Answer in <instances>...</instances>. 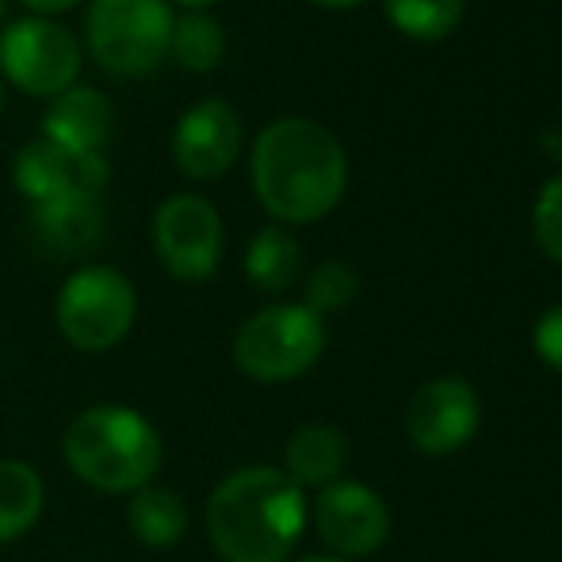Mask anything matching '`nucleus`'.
I'll list each match as a JSON object with an SVG mask.
<instances>
[{
    "label": "nucleus",
    "mask_w": 562,
    "mask_h": 562,
    "mask_svg": "<svg viewBox=\"0 0 562 562\" xmlns=\"http://www.w3.org/2000/svg\"><path fill=\"white\" fill-rule=\"evenodd\" d=\"M249 177L260 207L276 223L306 226L326 218L348 188V157L334 131L303 115H283L257 134Z\"/></svg>",
    "instance_id": "1"
},
{
    "label": "nucleus",
    "mask_w": 562,
    "mask_h": 562,
    "mask_svg": "<svg viewBox=\"0 0 562 562\" xmlns=\"http://www.w3.org/2000/svg\"><path fill=\"white\" fill-rule=\"evenodd\" d=\"M306 528V497L276 467H241L207 497V536L226 562H283Z\"/></svg>",
    "instance_id": "2"
},
{
    "label": "nucleus",
    "mask_w": 562,
    "mask_h": 562,
    "mask_svg": "<svg viewBox=\"0 0 562 562\" xmlns=\"http://www.w3.org/2000/svg\"><path fill=\"white\" fill-rule=\"evenodd\" d=\"M61 451L69 471L100 494H134L149 486L165 456L157 425L115 402L81 409L61 437Z\"/></svg>",
    "instance_id": "3"
},
{
    "label": "nucleus",
    "mask_w": 562,
    "mask_h": 562,
    "mask_svg": "<svg viewBox=\"0 0 562 562\" xmlns=\"http://www.w3.org/2000/svg\"><path fill=\"white\" fill-rule=\"evenodd\" d=\"M172 23V0H92L85 15V46L108 77L138 81L165 66Z\"/></svg>",
    "instance_id": "4"
},
{
    "label": "nucleus",
    "mask_w": 562,
    "mask_h": 562,
    "mask_svg": "<svg viewBox=\"0 0 562 562\" xmlns=\"http://www.w3.org/2000/svg\"><path fill=\"white\" fill-rule=\"evenodd\" d=\"M326 352V322L303 303H276L241 322L234 363L257 383H291Z\"/></svg>",
    "instance_id": "5"
},
{
    "label": "nucleus",
    "mask_w": 562,
    "mask_h": 562,
    "mask_svg": "<svg viewBox=\"0 0 562 562\" xmlns=\"http://www.w3.org/2000/svg\"><path fill=\"white\" fill-rule=\"evenodd\" d=\"M58 329L77 352H112L138 318V291L119 268H77L58 291Z\"/></svg>",
    "instance_id": "6"
},
{
    "label": "nucleus",
    "mask_w": 562,
    "mask_h": 562,
    "mask_svg": "<svg viewBox=\"0 0 562 562\" xmlns=\"http://www.w3.org/2000/svg\"><path fill=\"white\" fill-rule=\"evenodd\" d=\"M85 50L58 20L23 15L0 31V77L27 97H61L81 77Z\"/></svg>",
    "instance_id": "7"
},
{
    "label": "nucleus",
    "mask_w": 562,
    "mask_h": 562,
    "mask_svg": "<svg viewBox=\"0 0 562 562\" xmlns=\"http://www.w3.org/2000/svg\"><path fill=\"white\" fill-rule=\"evenodd\" d=\"M154 252L165 272L180 283H203L223 260V218L211 200L177 192L154 215Z\"/></svg>",
    "instance_id": "8"
},
{
    "label": "nucleus",
    "mask_w": 562,
    "mask_h": 562,
    "mask_svg": "<svg viewBox=\"0 0 562 562\" xmlns=\"http://www.w3.org/2000/svg\"><path fill=\"white\" fill-rule=\"evenodd\" d=\"M314 528L337 559H363L391 536V509L363 482H329L314 497Z\"/></svg>",
    "instance_id": "9"
},
{
    "label": "nucleus",
    "mask_w": 562,
    "mask_h": 562,
    "mask_svg": "<svg viewBox=\"0 0 562 562\" xmlns=\"http://www.w3.org/2000/svg\"><path fill=\"white\" fill-rule=\"evenodd\" d=\"M482 402L467 379L440 375L425 383L406 406V437L425 456H451L479 432Z\"/></svg>",
    "instance_id": "10"
},
{
    "label": "nucleus",
    "mask_w": 562,
    "mask_h": 562,
    "mask_svg": "<svg viewBox=\"0 0 562 562\" xmlns=\"http://www.w3.org/2000/svg\"><path fill=\"white\" fill-rule=\"evenodd\" d=\"M241 142L245 131L237 108L211 97L180 115L177 131H172V161L188 180L207 184V180H218L234 169Z\"/></svg>",
    "instance_id": "11"
},
{
    "label": "nucleus",
    "mask_w": 562,
    "mask_h": 562,
    "mask_svg": "<svg viewBox=\"0 0 562 562\" xmlns=\"http://www.w3.org/2000/svg\"><path fill=\"white\" fill-rule=\"evenodd\" d=\"M115 134V104L108 92L92 85H74L61 97L50 100L43 115V138L66 149L69 157L104 154V146Z\"/></svg>",
    "instance_id": "12"
},
{
    "label": "nucleus",
    "mask_w": 562,
    "mask_h": 562,
    "mask_svg": "<svg viewBox=\"0 0 562 562\" xmlns=\"http://www.w3.org/2000/svg\"><path fill=\"white\" fill-rule=\"evenodd\" d=\"M35 241L43 245L50 257H85L92 252L108 234V211H104V195L97 192H69L61 200L38 203L35 215Z\"/></svg>",
    "instance_id": "13"
},
{
    "label": "nucleus",
    "mask_w": 562,
    "mask_h": 562,
    "mask_svg": "<svg viewBox=\"0 0 562 562\" xmlns=\"http://www.w3.org/2000/svg\"><path fill=\"white\" fill-rule=\"evenodd\" d=\"M345 463H348L345 432L326 422L303 425V429L288 440V448H283V474H288L299 490L303 486L326 490L329 482H337Z\"/></svg>",
    "instance_id": "14"
},
{
    "label": "nucleus",
    "mask_w": 562,
    "mask_h": 562,
    "mask_svg": "<svg viewBox=\"0 0 562 562\" xmlns=\"http://www.w3.org/2000/svg\"><path fill=\"white\" fill-rule=\"evenodd\" d=\"M12 180L31 207L61 200V195H69V192H85V188L77 184V157H69L66 149H58L46 138H31L27 146L15 154Z\"/></svg>",
    "instance_id": "15"
},
{
    "label": "nucleus",
    "mask_w": 562,
    "mask_h": 562,
    "mask_svg": "<svg viewBox=\"0 0 562 562\" xmlns=\"http://www.w3.org/2000/svg\"><path fill=\"white\" fill-rule=\"evenodd\" d=\"M126 528L131 536L142 543V548H177L188 532V505L177 490L169 486H142L131 494V505H126Z\"/></svg>",
    "instance_id": "16"
},
{
    "label": "nucleus",
    "mask_w": 562,
    "mask_h": 562,
    "mask_svg": "<svg viewBox=\"0 0 562 562\" xmlns=\"http://www.w3.org/2000/svg\"><path fill=\"white\" fill-rule=\"evenodd\" d=\"M43 479L23 459H0V543L27 536L43 517Z\"/></svg>",
    "instance_id": "17"
},
{
    "label": "nucleus",
    "mask_w": 562,
    "mask_h": 562,
    "mask_svg": "<svg viewBox=\"0 0 562 562\" xmlns=\"http://www.w3.org/2000/svg\"><path fill=\"white\" fill-rule=\"evenodd\" d=\"M299 272H303V249L283 226H265L245 249V276L252 288L268 295H283L288 288H295Z\"/></svg>",
    "instance_id": "18"
},
{
    "label": "nucleus",
    "mask_w": 562,
    "mask_h": 562,
    "mask_svg": "<svg viewBox=\"0 0 562 562\" xmlns=\"http://www.w3.org/2000/svg\"><path fill=\"white\" fill-rule=\"evenodd\" d=\"M226 54V31L215 15L207 12H184L172 23L169 58L188 74H211L223 66Z\"/></svg>",
    "instance_id": "19"
},
{
    "label": "nucleus",
    "mask_w": 562,
    "mask_h": 562,
    "mask_svg": "<svg viewBox=\"0 0 562 562\" xmlns=\"http://www.w3.org/2000/svg\"><path fill=\"white\" fill-rule=\"evenodd\" d=\"M391 23L417 43L448 38L463 20V0H383Z\"/></svg>",
    "instance_id": "20"
},
{
    "label": "nucleus",
    "mask_w": 562,
    "mask_h": 562,
    "mask_svg": "<svg viewBox=\"0 0 562 562\" xmlns=\"http://www.w3.org/2000/svg\"><path fill=\"white\" fill-rule=\"evenodd\" d=\"M356 291H360V280H356V272L345 265V260H322V265L311 268V276H306V303L303 306L318 314V318L322 314H337L352 303Z\"/></svg>",
    "instance_id": "21"
},
{
    "label": "nucleus",
    "mask_w": 562,
    "mask_h": 562,
    "mask_svg": "<svg viewBox=\"0 0 562 562\" xmlns=\"http://www.w3.org/2000/svg\"><path fill=\"white\" fill-rule=\"evenodd\" d=\"M532 234H536V245H540L551 260L562 265V172L551 177L548 184L540 188V195H536Z\"/></svg>",
    "instance_id": "22"
},
{
    "label": "nucleus",
    "mask_w": 562,
    "mask_h": 562,
    "mask_svg": "<svg viewBox=\"0 0 562 562\" xmlns=\"http://www.w3.org/2000/svg\"><path fill=\"white\" fill-rule=\"evenodd\" d=\"M532 345H536V352H540V360L548 363V368H555L559 375H562V303L551 306V311L543 314L540 322H536Z\"/></svg>",
    "instance_id": "23"
},
{
    "label": "nucleus",
    "mask_w": 562,
    "mask_h": 562,
    "mask_svg": "<svg viewBox=\"0 0 562 562\" xmlns=\"http://www.w3.org/2000/svg\"><path fill=\"white\" fill-rule=\"evenodd\" d=\"M23 4H27L35 15H43V20H54V15L69 12V8H77L81 0H23Z\"/></svg>",
    "instance_id": "24"
},
{
    "label": "nucleus",
    "mask_w": 562,
    "mask_h": 562,
    "mask_svg": "<svg viewBox=\"0 0 562 562\" xmlns=\"http://www.w3.org/2000/svg\"><path fill=\"white\" fill-rule=\"evenodd\" d=\"M543 142H548L551 157H562V134H543Z\"/></svg>",
    "instance_id": "25"
},
{
    "label": "nucleus",
    "mask_w": 562,
    "mask_h": 562,
    "mask_svg": "<svg viewBox=\"0 0 562 562\" xmlns=\"http://www.w3.org/2000/svg\"><path fill=\"white\" fill-rule=\"evenodd\" d=\"M314 4H322V8H356V4H363V0H314Z\"/></svg>",
    "instance_id": "26"
},
{
    "label": "nucleus",
    "mask_w": 562,
    "mask_h": 562,
    "mask_svg": "<svg viewBox=\"0 0 562 562\" xmlns=\"http://www.w3.org/2000/svg\"><path fill=\"white\" fill-rule=\"evenodd\" d=\"M177 4H184L188 12H203L207 4H215V0H177Z\"/></svg>",
    "instance_id": "27"
},
{
    "label": "nucleus",
    "mask_w": 562,
    "mask_h": 562,
    "mask_svg": "<svg viewBox=\"0 0 562 562\" xmlns=\"http://www.w3.org/2000/svg\"><path fill=\"white\" fill-rule=\"evenodd\" d=\"M299 562H345V559H337V555H311V559H299Z\"/></svg>",
    "instance_id": "28"
},
{
    "label": "nucleus",
    "mask_w": 562,
    "mask_h": 562,
    "mask_svg": "<svg viewBox=\"0 0 562 562\" xmlns=\"http://www.w3.org/2000/svg\"><path fill=\"white\" fill-rule=\"evenodd\" d=\"M0 108H4V77H0Z\"/></svg>",
    "instance_id": "29"
},
{
    "label": "nucleus",
    "mask_w": 562,
    "mask_h": 562,
    "mask_svg": "<svg viewBox=\"0 0 562 562\" xmlns=\"http://www.w3.org/2000/svg\"><path fill=\"white\" fill-rule=\"evenodd\" d=\"M4 8H8V0H0V20H4Z\"/></svg>",
    "instance_id": "30"
}]
</instances>
